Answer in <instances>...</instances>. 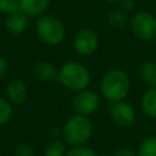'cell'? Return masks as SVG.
<instances>
[{"instance_id": "1", "label": "cell", "mask_w": 156, "mask_h": 156, "mask_svg": "<svg viewBox=\"0 0 156 156\" xmlns=\"http://www.w3.org/2000/svg\"><path fill=\"white\" fill-rule=\"evenodd\" d=\"M100 90L105 99L111 102L124 100L130 91V80L128 74L119 68L106 71L100 82Z\"/></svg>"}, {"instance_id": "2", "label": "cell", "mask_w": 156, "mask_h": 156, "mask_svg": "<svg viewBox=\"0 0 156 156\" xmlns=\"http://www.w3.org/2000/svg\"><path fill=\"white\" fill-rule=\"evenodd\" d=\"M56 80L60 82L66 89L77 93L89 87L91 74L88 67L82 62L68 61L60 67Z\"/></svg>"}, {"instance_id": "3", "label": "cell", "mask_w": 156, "mask_h": 156, "mask_svg": "<svg viewBox=\"0 0 156 156\" xmlns=\"http://www.w3.org/2000/svg\"><path fill=\"white\" fill-rule=\"evenodd\" d=\"M91 133H93L91 121L89 119L88 116H82V115H74L69 117L65 122L61 129L63 141L72 146L84 145L90 139Z\"/></svg>"}, {"instance_id": "4", "label": "cell", "mask_w": 156, "mask_h": 156, "mask_svg": "<svg viewBox=\"0 0 156 156\" xmlns=\"http://www.w3.org/2000/svg\"><path fill=\"white\" fill-rule=\"evenodd\" d=\"M35 33L40 41L46 45H58L66 37L62 21L54 15H41L35 22Z\"/></svg>"}, {"instance_id": "5", "label": "cell", "mask_w": 156, "mask_h": 156, "mask_svg": "<svg viewBox=\"0 0 156 156\" xmlns=\"http://www.w3.org/2000/svg\"><path fill=\"white\" fill-rule=\"evenodd\" d=\"M129 26L133 34L143 41L156 38V16L149 11L135 12L129 20Z\"/></svg>"}, {"instance_id": "6", "label": "cell", "mask_w": 156, "mask_h": 156, "mask_svg": "<svg viewBox=\"0 0 156 156\" xmlns=\"http://www.w3.org/2000/svg\"><path fill=\"white\" fill-rule=\"evenodd\" d=\"M99 48V37L90 28H82L73 38V49L80 56H90Z\"/></svg>"}, {"instance_id": "7", "label": "cell", "mask_w": 156, "mask_h": 156, "mask_svg": "<svg viewBox=\"0 0 156 156\" xmlns=\"http://www.w3.org/2000/svg\"><path fill=\"white\" fill-rule=\"evenodd\" d=\"M99 104H100L99 95L88 88L84 90L77 91L72 102L73 110L76 111V113L82 116H89L94 113L99 107Z\"/></svg>"}, {"instance_id": "8", "label": "cell", "mask_w": 156, "mask_h": 156, "mask_svg": "<svg viewBox=\"0 0 156 156\" xmlns=\"http://www.w3.org/2000/svg\"><path fill=\"white\" fill-rule=\"evenodd\" d=\"M110 116L112 122L121 128H127L134 124L136 115L134 107L126 100L112 102L110 107Z\"/></svg>"}, {"instance_id": "9", "label": "cell", "mask_w": 156, "mask_h": 156, "mask_svg": "<svg viewBox=\"0 0 156 156\" xmlns=\"http://www.w3.org/2000/svg\"><path fill=\"white\" fill-rule=\"evenodd\" d=\"M5 96L12 105H21L28 96V88L21 79H11L5 87Z\"/></svg>"}, {"instance_id": "10", "label": "cell", "mask_w": 156, "mask_h": 156, "mask_svg": "<svg viewBox=\"0 0 156 156\" xmlns=\"http://www.w3.org/2000/svg\"><path fill=\"white\" fill-rule=\"evenodd\" d=\"M29 24V17L23 13L21 10L6 15L5 20V29L11 34H21L23 33Z\"/></svg>"}, {"instance_id": "11", "label": "cell", "mask_w": 156, "mask_h": 156, "mask_svg": "<svg viewBox=\"0 0 156 156\" xmlns=\"http://www.w3.org/2000/svg\"><path fill=\"white\" fill-rule=\"evenodd\" d=\"M51 0H20V10L28 17H39L49 9Z\"/></svg>"}, {"instance_id": "12", "label": "cell", "mask_w": 156, "mask_h": 156, "mask_svg": "<svg viewBox=\"0 0 156 156\" xmlns=\"http://www.w3.org/2000/svg\"><path fill=\"white\" fill-rule=\"evenodd\" d=\"M57 72L58 69L56 66L49 61H40L34 65L33 67V74L35 78L43 82H51L57 78Z\"/></svg>"}, {"instance_id": "13", "label": "cell", "mask_w": 156, "mask_h": 156, "mask_svg": "<svg viewBox=\"0 0 156 156\" xmlns=\"http://www.w3.org/2000/svg\"><path fill=\"white\" fill-rule=\"evenodd\" d=\"M138 76L147 87H156V62L151 60L144 61L138 68Z\"/></svg>"}, {"instance_id": "14", "label": "cell", "mask_w": 156, "mask_h": 156, "mask_svg": "<svg viewBox=\"0 0 156 156\" xmlns=\"http://www.w3.org/2000/svg\"><path fill=\"white\" fill-rule=\"evenodd\" d=\"M141 108L146 116L156 119V87L149 88L141 98Z\"/></svg>"}, {"instance_id": "15", "label": "cell", "mask_w": 156, "mask_h": 156, "mask_svg": "<svg viewBox=\"0 0 156 156\" xmlns=\"http://www.w3.org/2000/svg\"><path fill=\"white\" fill-rule=\"evenodd\" d=\"M129 20H130V17L128 16V12H126L121 9L112 10L107 15V23H108L110 27H112L115 29L124 28L129 23Z\"/></svg>"}, {"instance_id": "16", "label": "cell", "mask_w": 156, "mask_h": 156, "mask_svg": "<svg viewBox=\"0 0 156 156\" xmlns=\"http://www.w3.org/2000/svg\"><path fill=\"white\" fill-rule=\"evenodd\" d=\"M138 156H156V135L144 139L136 151Z\"/></svg>"}, {"instance_id": "17", "label": "cell", "mask_w": 156, "mask_h": 156, "mask_svg": "<svg viewBox=\"0 0 156 156\" xmlns=\"http://www.w3.org/2000/svg\"><path fill=\"white\" fill-rule=\"evenodd\" d=\"M66 151L67 150L65 141L60 139H54L45 146L44 156H65Z\"/></svg>"}, {"instance_id": "18", "label": "cell", "mask_w": 156, "mask_h": 156, "mask_svg": "<svg viewBox=\"0 0 156 156\" xmlns=\"http://www.w3.org/2000/svg\"><path fill=\"white\" fill-rule=\"evenodd\" d=\"M13 113L12 104L6 98H0V126L6 124Z\"/></svg>"}, {"instance_id": "19", "label": "cell", "mask_w": 156, "mask_h": 156, "mask_svg": "<svg viewBox=\"0 0 156 156\" xmlns=\"http://www.w3.org/2000/svg\"><path fill=\"white\" fill-rule=\"evenodd\" d=\"M65 156H96L93 149L84 146V145H78L71 147L68 151H66Z\"/></svg>"}, {"instance_id": "20", "label": "cell", "mask_w": 156, "mask_h": 156, "mask_svg": "<svg viewBox=\"0 0 156 156\" xmlns=\"http://www.w3.org/2000/svg\"><path fill=\"white\" fill-rule=\"evenodd\" d=\"M20 10V0H0V12L10 15Z\"/></svg>"}, {"instance_id": "21", "label": "cell", "mask_w": 156, "mask_h": 156, "mask_svg": "<svg viewBox=\"0 0 156 156\" xmlns=\"http://www.w3.org/2000/svg\"><path fill=\"white\" fill-rule=\"evenodd\" d=\"M34 149L27 143H20L15 149V156H34Z\"/></svg>"}, {"instance_id": "22", "label": "cell", "mask_w": 156, "mask_h": 156, "mask_svg": "<svg viewBox=\"0 0 156 156\" xmlns=\"http://www.w3.org/2000/svg\"><path fill=\"white\" fill-rule=\"evenodd\" d=\"M112 156H138L133 149L129 147H118L115 150Z\"/></svg>"}, {"instance_id": "23", "label": "cell", "mask_w": 156, "mask_h": 156, "mask_svg": "<svg viewBox=\"0 0 156 156\" xmlns=\"http://www.w3.org/2000/svg\"><path fill=\"white\" fill-rule=\"evenodd\" d=\"M119 6H121V10L126 12H130L135 9V1L134 0H121Z\"/></svg>"}, {"instance_id": "24", "label": "cell", "mask_w": 156, "mask_h": 156, "mask_svg": "<svg viewBox=\"0 0 156 156\" xmlns=\"http://www.w3.org/2000/svg\"><path fill=\"white\" fill-rule=\"evenodd\" d=\"M9 71V63L6 61V58H4L2 56H0V79H2Z\"/></svg>"}, {"instance_id": "25", "label": "cell", "mask_w": 156, "mask_h": 156, "mask_svg": "<svg viewBox=\"0 0 156 156\" xmlns=\"http://www.w3.org/2000/svg\"><path fill=\"white\" fill-rule=\"evenodd\" d=\"M105 1H107V2H111V4H115V2H119L121 0H105Z\"/></svg>"}, {"instance_id": "26", "label": "cell", "mask_w": 156, "mask_h": 156, "mask_svg": "<svg viewBox=\"0 0 156 156\" xmlns=\"http://www.w3.org/2000/svg\"><path fill=\"white\" fill-rule=\"evenodd\" d=\"M96 156H112V155H108V154H100V155H96Z\"/></svg>"}, {"instance_id": "27", "label": "cell", "mask_w": 156, "mask_h": 156, "mask_svg": "<svg viewBox=\"0 0 156 156\" xmlns=\"http://www.w3.org/2000/svg\"><path fill=\"white\" fill-rule=\"evenodd\" d=\"M154 40H155V44H156V38H155V39H154Z\"/></svg>"}]
</instances>
